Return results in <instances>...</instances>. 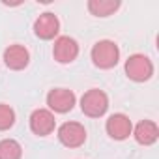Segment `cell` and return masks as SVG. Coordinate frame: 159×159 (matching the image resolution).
I'll return each instance as SVG.
<instances>
[{
    "instance_id": "obj_1",
    "label": "cell",
    "mask_w": 159,
    "mask_h": 159,
    "mask_svg": "<svg viewBox=\"0 0 159 159\" xmlns=\"http://www.w3.org/2000/svg\"><path fill=\"white\" fill-rule=\"evenodd\" d=\"M120 60V49L111 39H101L92 47V62L99 69H111Z\"/></svg>"
},
{
    "instance_id": "obj_2",
    "label": "cell",
    "mask_w": 159,
    "mask_h": 159,
    "mask_svg": "<svg viewBox=\"0 0 159 159\" xmlns=\"http://www.w3.org/2000/svg\"><path fill=\"white\" fill-rule=\"evenodd\" d=\"M81 109L86 116L90 118H99L107 112L109 109V98L103 90L99 88H92L88 92H84V96L81 98Z\"/></svg>"
},
{
    "instance_id": "obj_3",
    "label": "cell",
    "mask_w": 159,
    "mask_h": 159,
    "mask_svg": "<svg viewBox=\"0 0 159 159\" xmlns=\"http://www.w3.org/2000/svg\"><path fill=\"white\" fill-rule=\"evenodd\" d=\"M125 75L135 83H144L153 75V64L146 54H131L125 62Z\"/></svg>"
},
{
    "instance_id": "obj_4",
    "label": "cell",
    "mask_w": 159,
    "mask_h": 159,
    "mask_svg": "<svg viewBox=\"0 0 159 159\" xmlns=\"http://www.w3.org/2000/svg\"><path fill=\"white\" fill-rule=\"evenodd\" d=\"M58 139L67 148H79L86 140V129L79 122H66L58 127Z\"/></svg>"
},
{
    "instance_id": "obj_5",
    "label": "cell",
    "mask_w": 159,
    "mask_h": 159,
    "mask_svg": "<svg viewBox=\"0 0 159 159\" xmlns=\"http://www.w3.org/2000/svg\"><path fill=\"white\" fill-rule=\"evenodd\" d=\"M52 56L60 64H71L79 56V43L69 36H60V38L54 39Z\"/></svg>"
},
{
    "instance_id": "obj_6",
    "label": "cell",
    "mask_w": 159,
    "mask_h": 159,
    "mask_svg": "<svg viewBox=\"0 0 159 159\" xmlns=\"http://www.w3.org/2000/svg\"><path fill=\"white\" fill-rule=\"evenodd\" d=\"M54 125H56V120H54V114L47 109H36L32 114H30V129L34 135L38 137H47L54 131Z\"/></svg>"
},
{
    "instance_id": "obj_7",
    "label": "cell",
    "mask_w": 159,
    "mask_h": 159,
    "mask_svg": "<svg viewBox=\"0 0 159 159\" xmlns=\"http://www.w3.org/2000/svg\"><path fill=\"white\" fill-rule=\"evenodd\" d=\"M47 105L54 112H69L75 107V94L67 88H54L47 94Z\"/></svg>"
},
{
    "instance_id": "obj_8",
    "label": "cell",
    "mask_w": 159,
    "mask_h": 159,
    "mask_svg": "<svg viewBox=\"0 0 159 159\" xmlns=\"http://www.w3.org/2000/svg\"><path fill=\"white\" fill-rule=\"evenodd\" d=\"M105 129H107V133H109L111 139H114V140H125L131 135V131H133V124H131V120L125 114L116 112V114L109 116V120L105 124Z\"/></svg>"
},
{
    "instance_id": "obj_9",
    "label": "cell",
    "mask_w": 159,
    "mask_h": 159,
    "mask_svg": "<svg viewBox=\"0 0 159 159\" xmlns=\"http://www.w3.org/2000/svg\"><path fill=\"white\" fill-rule=\"evenodd\" d=\"M60 32V21L54 13H41L34 21V34L39 39H52Z\"/></svg>"
},
{
    "instance_id": "obj_10",
    "label": "cell",
    "mask_w": 159,
    "mask_h": 159,
    "mask_svg": "<svg viewBox=\"0 0 159 159\" xmlns=\"http://www.w3.org/2000/svg\"><path fill=\"white\" fill-rule=\"evenodd\" d=\"M28 62H30V52H28V49L25 45L15 43V45H10L4 51V64L13 71L25 69L28 66Z\"/></svg>"
},
{
    "instance_id": "obj_11",
    "label": "cell",
    "mask_w": 159,
    "mask_h": 159,
    "mask_svg": "<svg viewBox=\"0 0 159 159\" xmlns=\"http://www.w3.org/2000/svg\"><path fill=\"white\" fill-rule=\"evenodd\" d=\"M133 137L139 144L142 146H152L157 139H159V129H157V124L152 122V120H142L135 125V131H133Z\"/></svg>"
},
{
    "instance_id": "obj_12",
    "label": "cell",
    "mask_w": 159,
    "mask_h": 159,
    "mask_svg": "<svg viewBox=\"0 0 159 159\" xmlns=\"http://www.w3.org/2000/svg\"><path fill=\"white\" fill-rule=\"evenodd\" d=\"M118 8H120L118 0H90L88 2V10L96 17H109Z\"/></svg>"
},
{
    "instance_id": "obj_13",
    "label": "cell",
    "mask_w": 159,
    "mask_h": 159,
    "mask_svg": "<svg viewBox=\"0 0 159 159\" xmlns=\"http://www.w3.org/2000/svg\"><path fill=\"white\" fill-rule=\"evenodd\" d=\"M23 148L17 140L13 139H4L0 140V159H21Z\"/></svg>"
},
{
    "instance_id": "obj_14",
    "label": "cell",
    "mask_w": 159,
    "mask_h": 159,
    "mask_svg": "<svg viewBox=\"0 0 159 159\" xmlns=\"http://www.w3.org/2000/svg\"><path fill=\"white\" fill-rule=\"evenodd\" d=\"M15 124V111L6 105V103H0V131H6Z\"/></svg>"
}]
</instances>
